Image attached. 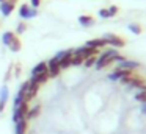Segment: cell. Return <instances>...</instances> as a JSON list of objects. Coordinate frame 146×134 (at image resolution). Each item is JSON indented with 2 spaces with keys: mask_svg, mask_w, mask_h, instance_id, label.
I'll use <instances>...</instances> for the list:
<instances>
[{
  "mask_svg": "<svg viewBox=\"0 0 146 134\" xmlns=\"http://www.w3.org/2000/svg\"><path fill=\"white\" fill-rule=\"evenodd\" d=\"M116 55H118V52L115 48H110V50H107V52H104L101 56H98L94 67L98 69V70L108 67L110 64H113V62H115V56H116Z\"/></svg>",
  "mask_w": 146,
  "mask_h": 134,
  "instance_id": "obj_1",
  "label": "cell"
},
{
  "mask_svg": "<svg viewBox=\"0 0 146 134\" xmlns=\"http://www.w3.org/2000/svg\"><path fill=\"white\" fill-rule=\"evenodd\" d=\"M121 83H123V84H127V86H130V87H137L138 90L146 89V81L143 80V78L137 76L135 73L130 75V76H127V78H124V80H121Z\"/></svg>",
  "mask_w": 146,
  "mask_h": 134,
  "instance_id": "obj_2",
  "label": "cell"
},
{
  "mask_svg": "<svg viewBox=\"0 0 146 134\" xmlns=\"http://www.w3.org/2000/svg\"><path fill=\"white\" fill-rule=\"evenodd\" d=\"M102 39L107 42V45L116 47V48H119V47H124V45H126V41H124L123 37H119L118 34H113V33L104 34V37H102Z\"/></svg>",
  "mask_w": 146,
  "mask_h": 134,
  "instance_id": "obj_3",
  "label": "cell"
},
{
  "mask_svg": "<svg viewBox=\"0 0 146 134\" xmlns=\"http://www.w3.org/2000/svg\"><path fill=\"white\" fill-rule=\"evenodd\" d=\"M38 16V9L32 8L30 5H27V3H22V5L19 6V17L24 19V20H27V19H33Z\"/></svg>",
  "mask_w": 146,
  "mask_h": 134,
  "instance_id": "obj_4",
  "label": "cell"
},
{
  "mask_svg": "<svg viewBox=\"0 0 146 134\" xmlns=\"http://www.w3.org/2000/svg\"><path fill=\"white\" fill-rule=\"evenodd\" d=\"M30 109V105L27 101H24L21 106H17V108L13 109V122L14 123H17L19 120H22V118H25V114L27 111Z\"/></svg>",
  "mask_w": 146,
  "mask_h": 134,
  "instance_id": "obj_5",
  "label": "cell"
},
{
  "mask_svg": "<svg viewBox=\"0 0 146 134\" xmlns=\"http://www.w3.org/2000/svg\"><path fill=\"white\" fill-rule=\"evenodd\" d=\"M47 69H49V78H55V76H58V75L61 73V67H60V64H58V59L55 58H50L47 61Z\"/></svg>",
  "mask_w": 146,
  "mask_h": 134,
  "instance_id": "obj_6",
  "label": "cell"
},
{
  "mask_svg": "<svg viewBox=\"0 0 146 134\" xmlns=\"http://www.w3.org/2000/svg\"><path fill=\"white\" fill-rule=\"evenodd\" d=\"M135 73V70H126V69H116L113 70L110 75H108V80H113V81H118V80H124V78L130 76V75Z\"/></svg>",
  "mask_w": 146,
  "mask_h": 134,
  "instance_id": "obj_7",
  "label": "cell"
},
{
  "mask_svg": "<svg viewBox=\"0 0 146 134\" xmlns=\"http://www.w3.org/2000/svg\"><path fill=\"white\" fill-rule=\"evenodd\" d=\"M72 55H74V50H64L63 56H61L60 59H58V64H60L61 70H64V69L71 67V61H72Z\"/></svg>",
  "mask_w": 146,
  "mask_h": 134,
  "instance_id": "obj_8",
  "label": "cell"
},
{
  "mask_svg": "<svg viewBox=\"0 0 146 134\" xmlns=\"http://www.w3.org/2000/svg\"><path fill=\"white\" fill-rule=\"evenodd\" d=\"M16 3L17 0H5V2L0 3V12H2V16H10L11 12H13V9L16 8Z\"/></svg>",
  "mask_w": 146,
  "mask_h": 134,
  "instance_id": "obj_9",
  "label": "cell"
},
{
  "mask_svg": "<svg viewBox=\"0 0 146 134\" xmlns=\"http://www.w3.org/2000/svg\"><path fill=\"white\" fill-rule=\"evenodd\" d=\"M38 90H39V86L38 84H35V83H32V81H29V86H27V89H25V101L29 103L30 100H33L36 97V93H38Z\"/></svg>",
  "mask_w": 146,
  "mask_h": 134,
  "instance_id": "obj_10",
  "label": "cell"
},
{
  "mask_svg": "<svg viewBox=\"0 0 146 134\" xmlns=\"http://www.w3.org/2000/svg\"><path fill=\"white\" fill-rule=\"evenodd\" d=\"M74 55H80L83 58H88V56H93V55H98V48H91V47H79V48L74 50Z\"/></svg>",
  "mask_w": 146,
  "mask_h": 134,
  "instance_id": "obj_11",
  "label": "cell"
},
{
  "mask_svg": "<svg viewBox=\"0 0 146 134\" xmlns=\"http://www.w3.org/2000/svg\"><path fill=\"white\" fill-rule=\"evenodd\" d=\"M8 98H10V90H8L7 86L0 87V112L5 111V106L8 103Z\"/></svg>",
  "mask_w": 146,
  "mask_h": 134,
  "instance_id": "obj_12",
  "label": "cell"
},
{
  "mask_svg": "<svg viewBox=\"0 0 146 134\" xmlns=\"http://www.w3.org/2000/svg\"><path fill=\"white\" fill-rule=\"evenodd\" d=\"M46 72H49L47 62L41 61V62H38V64H36L35 67L32 69V72H30V78H32V76H36V75H39V73H46Z\"/></svg>",
  "mask_w": 146,
  "mask_h": 134,
  "instance_id": "obj_13",
  "label": "cell"
},
{
  "mask_svg": "<svg viewBox=\"0 0 146 134\" xmlns=\"http://www.w3.org/2000/svg\"><path fill=\"white\" fill-rule=\"evenodd\" d=\"M85 47H91V48H102V47H107V42H105L102 37H96V39H90L86 41Z\"/></svg>",
  "mask_w": 146,
  "mask_h": 134,
  "instance_id": "obj_14",
  "label": "cell"
},
{
  "mask_svg": "<svg viewBox=\"0 0 146 134\" xmlns=\"http://www.w3.org/2000/svg\"><path fill=\"white\" fill-rule=\"evenodd\" d=\"M27 128H29V120L27 118H22L17 123H14V133L16 134H25Z\"/></svg>",
  "mask_w": 146,
  "mask_h": 134,
  "instance_id": "obj_15",
  "label": "cell"
},
{
  "mask_svg": "<svg viewBox=\"0 0 146 134\" xmlns=\"http://www.w3.org/2000/svg\"><path fill=\"white\" fill-rule=\"evenodd\" d=\"M118 69L135 70V69H138V62H135V61H129V59H123L121 62H118Z\"/></svg>",
  "mask_w": 146,
  "mask_h": 134,
  "instance_id": "obj_16",
  "label": "cell"
},
{
  "mask_svg": "<svg viewBox=\"0 0 146 134\" xmlns=\"http://www.w3.org/2000/svg\"><path fill=\"white\" fill-rule=\"evenodd\" d=\"M47 80H49V73H47V72H46V73H39V75H36V76L30 78V81L35 83V84H38V86L46 84V83H47Z\"/></svg>",
  "mask_w": 146,
  "mask_h": 134,
  "instance_id": "obj_17",
  "label": "cell"
},
{
  "mask_svg": "<svg viewBox=\"0 0 146 134\" xmlns=\"http://www.w3.org/2000/svg\"><path fill=\"white\" fill-rule=\"evenodd\" d=\"M79 24L82 25V27H91V25H94V17H93V16H88V14H83L79 17Z\"/></svg>",
  "mask_w": 146,
  "mask_h": 134,
  "instance_id": "obj_18",
  "label": "cell"
},
{
  "mask_svg": "<svg viewBox=\"0 0 146 134\" xmlns=\"http://www.w3.org/2000/svg\"><path fill=\"white\" fill-rule=\"evenodd\" d=\"M39 112H41V106H35V108H30L29 111H27V114H25V118L27 120H32V118H36L39 115Z\"/></svg>",
  "mask_w": 146,
  "mask_h": 134,
  "instance_id": "obj_19",
  "label": "cell"
},
{
  "mask_svg": "<svg viewBox=\"0 0 146 134\" xmlns=\"http://www.w3.org/2000/svg\"><path fill=\"white\" fill-rule=\"evenodd\" d=\"M8 47H10V50H11L13 53L21 52V48H22V44H21V39L16 36V37H14V39L10 42V45H8Z\"/></svg>",
  "mask_w": 146,
  "mask_h": 134,
  "instance_id": "obj_20",
  "label": "cell"
},
{
  "mask_svg": "<svg viewBox=\"0 0 146 134\" xmlns=\"http://www.w3.org/2000/svg\"><path fill=\"white\" fill-rule=\"evenodd\" d=\"M14 37H16V33H13V31H5V33L2 34V42L8 47V45H10V42L14 39Z\"/></svg>",
  "mask_w": 146,
  "mask_h": 134,
  "instance_id": "obj_21",
  "label": "cell"
},
{
  "mask_svg": "<svg viewBox=\"0 0 146 134\" xmlns=\"http://www.w3.org/2000/svg\"><path fill=\"white\" fill-rule=\"evenodd\" d=\"M135 100L140 103H143V105H146V89L138 90V92L135 93Z\"/></svg>",
  "mask_w": 146,
  "mask_h": 134,
  "instance_id": "obj_22",
  "label": "cell"
},
{
  "mask_svg": "<svg viewBox=\"0 0 146 134\" xmlns=\"http://www.w3.org/2000/svg\"><path fill=\"white\" fill-rule=\"evenodd\" d=\"M96 59H98V55H93V56H88V58L83 61V65L85 67H93L96 64Z\"/></svg>",
  "mask_w": 146,
  "mask_h": 134,
  "instance_id": "obj_23",
  "label": "cell"
},
{
  "mask_svg": "<svg viewBox=\"0 0 146 134\" xmlns=\"http://www.w3.org/2000/svg\"><path fill=\"white\" fill-rule=\"evenodd\" d=\"M85 58L80 55H72V61H71V65H82Z\"/></svg>",
  "mask_w": 146,
  "mask_h": 134,
  "instance_id": "obj_24",
  "label": "cell"
},
{
  "mask_svg": "<svg viewBox=\"0 0 146 134\" xmlns=\"http://www.w3.org/2000/svg\"><path fill=\"white\" fill-rule=\"evenodd\" d=\"M129 30L132 31L133 34H140L143 31V28H141V25H138V24H129Z\"/></svg>",
  "mask_w": 146,
  "mask_h": 134,
  "instance_id": "obj_25",
  "label": "cell"
},
{
  "mask_svg": "<svg viewBox=\"0 0 146 134\" xmlns=\"http://www.w3.org/2000/svg\"><path fill=\"white\" fill-rule=\"evenodd\" d=\"M25 31H27V24L25 22H19V25L16 28V34H24Z\"/></svg>",
  "mask_w": 146,
  "mask_h": 134,
  "instance_id": "obj_26",
  "label": "cell"
},
{
  "mask_svg": "<svg viewBox=\"0 0 146 134\" xmlns=\"http://www.w3.org/2000/svg\"><path fill=\"white\" fill-rule=\"evenodd\" d=\"M107 9H108V16H110V17L116 16V14H118V11H119V8H118L116 5H111L110 8H107Z\"/></svg>",
  "mask_w": 146,
  "mask_h": 134,
  "instance_id": "obj_27",
  "label": "cell"
},
{
  "mask_svg": "<svg viewBox=\"0 0 146 134\" xmlns=\"http://www.w3.org/2000/svg\"><path fill=\"white\" fill-rule=\"evenodd\" d=\"M99 17H102V19H108V17H110V16H108V9L107 8L99 9Z\"/></svg>",
  "mask_w": 146,
  "mask_h": 134,
  "instance_id": "obj_28",
  "label": "cell"
},
{
  "mask_svg": "<svg viewBox=\"0 0 146 134\" xmlns=\"http://www.w3.org/2000/svg\"><path fill=\"white\" fill-rule=\"evenodd\" d=\"M39 5H41V0H30V6L32 8H39Z\"/></svg>",
  "mask_w": 146,
  "mask_h": 134,
  "instance_id": "obj_29",
  "label": "cell"
},
{
  "mask_svg": "<svg viewBox=\"0 0 146 134\" xmlns=\"http://www.w3.org/2000/svg\"><path fill=\"white\" fill-rule=\"evenodd\" d=\"M14 67H16V73H14V75H16V76H19V75H21V65L16 64Z\"/></svg>",
  "mask_w": 146,
  "mask_h": 134,
  "instance_id": "obj_30",
  "label": "cell"
},
{
  "mask_svg": "<svg viewBox=\"0 0 146 134\" xmlns=\"http://www.w3.org/2000/svg\"><path fill=\"white\" fill-rule=\"evenodd\" d=\"M141 111H143V112H145V114H146V105H143V109H141Z\"/></svg>",
  "mask_w": 146,
  "mask_h": 134,
  "instance_id": "obj_31",
  "label": "cell"
},
{
  "mask_svg": "<svg viewBox=\"0 0 146 134\" xmlns=\"http://www.w3.org/2000/svg\"><path fill=\"white\" fill-rule=\"evenodd\" d=\"M2 2H5V0H0V3H2Z\"/></svg>",
  "mask_w": 146,
  "mask_h": 134,
  "instance_id": "obj_32",
  "label": "cell"
}]
</instances>
